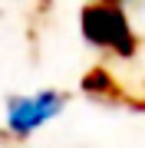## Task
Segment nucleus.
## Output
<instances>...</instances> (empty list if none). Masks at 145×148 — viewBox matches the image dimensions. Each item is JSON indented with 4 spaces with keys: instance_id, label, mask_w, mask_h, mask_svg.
I'll return each instance as SVG.
<instances>
[{
    "instance_id": "1",
    "label": "nucleus",
    "mask_w": 145,
    "mask_h": 148,
    "mask_svg": "<svg viewBox=\"0 0 145 148\" xmlns=\"http://www.w3.org/2000/svg\"><path fill=\"white\" fill-rule=\"evenodd\" d=\"M63 109H66V92H59V89H40L33 95H13L7 102V112H3V132H7V138H16V142L30 138L33 132L49 125Z\"/></svg>"
},
{
    "instance_id": "2",
    "label": "nucleus",
    "mask_w": 145,
    "mask_h": 148,
    "mask_svg": "<svg viewBox=\"0 0 145 148\" xmlns=\"http://www.w3.org/2000/svg\"><path fill=\"white\" fill-rule=\"evenodd\" d=\"M82 33H86L89 43L109 46V49L125 53V56L135 49L132 20L122 10L119 0H96L92 7H86V13H82Z\"/></svg>"
}]
</instances>
